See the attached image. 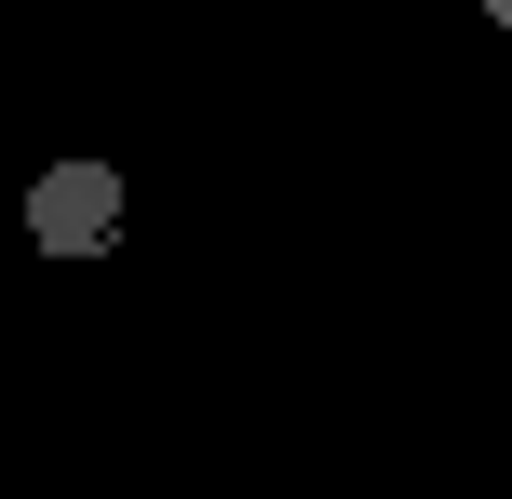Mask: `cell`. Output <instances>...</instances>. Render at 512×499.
I'll return each instance as SVG.
<instances>
[{
	"instance_id": "1",
	"label": "cell",
	"mask_w": 512,
	"mask_h": 499,
	"mask_svg": "<svg viewBox=\"0 0 512 499\" xmlns=\"http://www.w3.org/2000/svg\"><path fill=\"white\" fill-rule=\"evenodd\" d=\"M27 243L41 257H108L122 243V162H54L27 189Z\"/></svg>"
},
{
	"instance_id": "2",
	"label": "cell",
	"mask_w": 512,
	"mask_h": 499,
	"mask_svg": "<svg viewBox=\"0 0 512 499\" xmlns=\"http://www.w3.org/2000/svg\"><path fill=\"white\" fill-rule=\"evenodd\" d=\"M486 14H499V27H512V0H486Z\"/></svg>"
}]
</instances>
